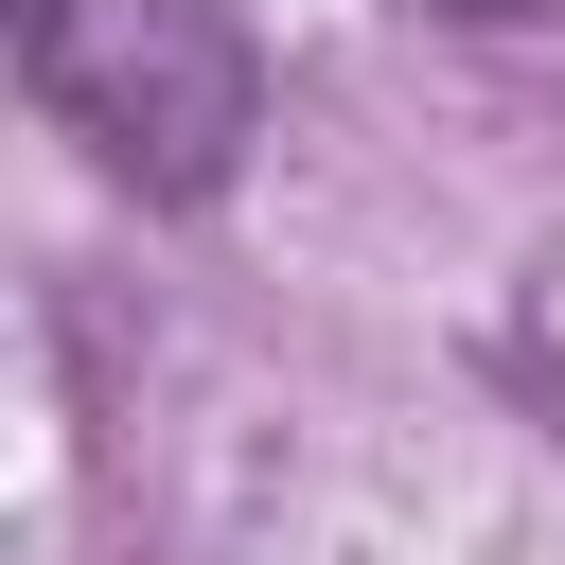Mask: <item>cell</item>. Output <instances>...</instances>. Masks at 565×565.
<instances>
[{
    "label": "cell",
    "mask_w": 565,
    "mask_h": 565,
    "mask_svg": "<svg viewBox=\"0 0 565 565\" xmlns=\"http://www.w3.org/2000/svg\"><path fill=\"white\" fill-rule=\"evenodd\" d=\"M18 88L124 177V194H230L265 124V35L247 0H0Z\"/></svg>",
    "instance_id": "obj_1"
},
{
    "label": "cell",
    "mask_w": 565,
    "mask_h": 565,
    "mask_svg": "<svg viewBox=\"0 0 565 565\" xmlns=\"http://www.w3.org/2000/svg\"><path fill=\"white\" fill-rule=\"evenodd\" d=\"M441 18H547V0H441Z\"/></svg>",
    "instance_id": "obj_2"
}]
</instances>
